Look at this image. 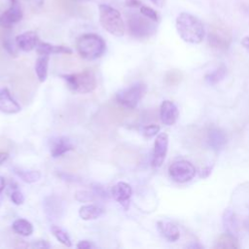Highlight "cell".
Returning <instances> with one entry per match:
<instances>
[{
    "instance_id": "obj_1",
    "label": "cell",
    "mask_w": 249,
    "mask_h": 249,
    "mask_svg": "<svg viewBox=\"0 0 249 249\" xmlns=\"http://www.w3.org/2000/svg\"><path fill=\"white\" fill-rule=\"evenodd\" d=\"M176 30L181 39L190 44H199L202 42L205 30L202 21L190 13H180L175 22Z\"/></svg>"
},
{
    "instance_id": "obj_2",
    "label": "cell",
    "mask_w": 249,
    "mask_h": 249,
    "mask_svg": "<svg viewBox=\"0 0 249 249\" xmlns=\"http://www.w3.org/2000/svg\"><path fill=\"white\" fill-rule=\"evenodd\" d=\"M76 49L82 58L94 60L104 54L106 43L103 38L96 33H85L77 39Z\"/></svg>"
},
{
    "instance_id": "obj_3",
    "label": "cell",
    "mask_w": 249,
    "mask_h": 249,
    "mask_svg": "<svg viewBox=\"0 0 249 249\" xmlns=\"http://www.w3.org/2000/svg\"><path fill=\"white\" fill-rule=\"evenodd\" d=\"M67 87L77 93H89L96 89V77L92 69L87 68L78 73L62 75Z\"/></svg>"
},
{
    "instance_id": "obj_4",
    "label": "cell",
    "mask_w": 249,
    "mask_h": 249,
    "mask_svg": "<svg viewBox=\"0 0 249 249\" xmlns=\"http://www.w3.org/2000/svg\"><path fill=\"white\" fill-rule=\"evenodd\" d=\"M98 10L99 22L101 26L114 36H123L125 31V26L121 13L117 9L107 4H100Z\"/></svg>"
},
{
    "instance_id": "obj_5",
    "label": "cell",
    "mask_w": 249,
    "mask_h": 249,
    "mask_svg": "<svg viewBox=\"0 0 249 249\" xmlns=\"http://www.w3.org/2000/svg\"><path fill=\"white\" fill-rule=\"evenodd\" d=\"M155 21L146 18L141 13L131 14L127 18V31L136 39H147L156 32Z\"/></svg>"
},
{
    "instance_id": "obj_6",
    "label": "cell",
    "mask_w": 249,
    "mask_h": 249,
    "mask_svg": "<svg viewBox=\"0 0 249 249\" xmlns=\"http://www.w3.org/2000/svg\"><path fill=\"white\" fill-rule=\"evenodd\" d=\"M147 91V87L143 83H136L127 88L119 90L116 95V101L127 109H134Z\"/></svg>"
},
{
    "instance_id": "obj_7",
    "label": "cell",
    "mask_w": 249,
    "mask_h": 249,
    "mask_svg": "<svg viewBox=\"0 0 249 249\" xmlns=\"http://www.w3.org/2000/svg\"><path fill=\"white\" fill-rule=\"evenodd\" d=\"M208 44L211 48L219 51H226L230 48L232 41L231 29L223 23H213L208 32Z\"/></svg>"
},
{
    "instance_id": "obj_8",
    "label": "cell",
    "mask_w": 249,
    "mask_h": 249,
    "mask_svg": "<svg viewBox=\"0 0 249 249\" xmlns=\"http://www.w3.org/2000/svg\"><path fill=\"white\" fill-rule=\"evenodd\" d=\"M196 167L188 160H177L172 162L168 167L170 178L177 183H186L196 176Z\"/></svg>"
},
{
    "instance_id": "obj_9",
    "label": "cell",
    "mask_w": 249,
    "mask_h": 249,
    "mask_svg": "<svg viewBox=\"0 0 249 249\" xmlns=\"http://www.w3.org/2000/svg\"><path fill=\"white\" fill-rule=\"evenodd\" d=\"M168 148V135L165 132L158 134L154 143L152 166L155 168L160 167L163 163Z\"/></svg>"
},
{
    "instance_id": "obj_10",
    "label": "cell",
    "mask_w": 249,
    "mask_h": 249,
    "mask_svg": "<svg viewBox=\"0 0 249 249\" xmlns=\"http://www.w3.org/2000/svg\"><path fill=\"white\" fill-rule=\"evenodd\" d=\"M10 7L0 16V25L4 28H12L14 24L20 21L23 17L21 7L17 0H10Z\"/></svg>"
},
{
    "instance_id": "obj_11",
    "label": "cell",
    "mask_w": 249,
    "mask_h": 249,
    "mask_svg": "<svg viewBox=\"0 0 249 249\" xmlns=\"http://www.w3.org/2000/svg\"><path fill=\"white\" fill-rule=\"evenodd\" d=\"M160 117L163 124H174L179 118V111L177 106L170 100H163L160 107Z\"/></svg>"
},
{
    "instance_id": "obj_12",
    "label": "cell",
    "mask_w": 249,
    "mask_h": 249,
    "mask_svg": "<svg viewBox=\"0 0 249 249\" xmlns=\"http://www.w3.org/2000/svg\"><path fill=\"white\" fill-rule=\"evenodd\" d=\"M21 110L20 105L12 96L10 90L4 88L0 90V112L8 115L17 114Z\"/></svg>"
},
{
    "instance_id": "obj_13",
    "label": "cell",
    "mask_w": 249,
    "mask_h": 249,
    "mask_svg": "<svg viewBox=\"0 0 249 249\" xmlns=\"http://www.w3.org/2000/svg\"><path fill=\"white\" fill-rule=\"evenodd\" d=\"M111 195L116 201H118L120 204L126 208L129 203L128 201L132 196V189L129 184L121 181L113 186L111 190Z\"/></svg>"
},
{
    "instance_id": "obj_14",
    "label": "cell",
    "mask_w": 249,
    "mask_h": 249,
    "mask_svg": "<svg viewBox=\"0 0 249 249\" xmlns=\"http://www.w3.org/2000/svg\"><path fill=\"white\" fill-rule=\"evenodd\" d=\"M74 150L71 140L65 136H59L51 140L50 153L53 158H58L65 153Z\"/></svg>"
},
{
    "instance_id": "obj_15",
    "label": "cell",
    "mask_w": 249,
    "mask_h": 249,
    "mask_svg": "<svg viewBox=\"0 0 249 249\" xmlns=\"http://www.w3.org/2000/svg\"><path fill=\"white\" fill-rule=\"evenodd\" d=\"M39 42V37L35 31H25L16 37L17 47L23 52H31Z\"/></svg>"
},
{
    "instance_id": "obj_16",
    "label": "cell",
    "mask_w": 249,
    "mask_h": 249,
    "mask_svg": "<svg viewBox=\"0 0 249 249\" xmlns=\"http://www.w3.org/2000/svg\"><path fill=\"white\" fill-rule=\"evenodd\" d=\"M227 143V136L224 130L219 127H211L207 131V144L214 151L222 150Z\"/></svg>"
},
{
    "instance_id": "obj_17",
    "label": "cell",
    "mask_w": 249,
    "mask_h": 249,
    "mask_svg": "<svg viewBox=\"0 0 249 249\" xmlns=\"http://www.w3.org/2000/svg\"><path fill=\"white\" fill-rule=\"evenodd\" d=\"M44 208L48 217L52 219H59L64 210L62 201L55 196H50L45 198Z\"/></svg>"
},
{
    "instance_id": "obj_18",
    "label": "cell",
    "mask_w": 249,
    "mask_h": 249,
    "mask_svg": "<svg viewBox=\"0 0 249 249\" xmlns=\"http://www.w3.org/2000/svg\"><path fill=\"white\" fill-rule=\"evenodd\" d=\"M157 228L160 235L170 242H174L180 237L178 227L169 221H159L157 223Z\"/></svg>"
},
{
    "instance_id": "obj_19",
    "label": "cell",
    "mask_w": 249,
    "mask_h": 249,
    "mask_svg": "<svg viewBox=\"0 0 249 249\" xmlns=\"http://www.w3.org/2000/svg\"><path fill=\"white\" fill-rule=\"evenodd\" d=\"M36 52L38 54H58V53H65V54H71L73 51L66 46H58V45H53L47 42H39L36 47Z\"/></svg>"
},
{
    "instance_id": "obj_20",
    "label": "cell",
    "mask_w": 249,
    "mask_h": 249,
    "mask_svg": "<svg viewBox=\"0 0 249 249\" xmlns=\"http://www.w3.org/2000/svg\"><path fill=\"white\" fill-rule=\"evenodd\" d=\"M104 210L102 207H100L97 204L89 203L82 205L79 209V216L82 220L89 221V220H95L99 218L103 214Z\"/></svg>"
},
{
    "instance_id": "obj_21",
    "label": "cell",
    "mask_w": 249,
    "mask_h": 249,
    "mask_svg": "<svg viewBox=\"0 0 249 249\" xmlns=\"http://www.w3.org/2000/svg\"><path fill=\"white\" fill-rule=\"evenodd\" d=\"M49 60L50 55L47 54H39L35 61L34 70L36 76L40 83H44L48 77V68H49Z\"/></svg>"
},
{
    "instance_id": "obj_22",
    "label": "cell",
    "mask_w": 249,
    "mask_h": 249,
    "mask_svg": "<svg viewBox=\"0 0 249 249\" xmlns=\"http://www.w3.org/2000/svg\"><path fill=\"white\" fill-rule=\"evenodd\" d=\"M223 224H224V228L228 233H231V234L236 236L237 231H238V224H237L235 214L231 210L227 209L224 212Z\"/></svg>"
},
{
    "instance_id": "obj_23",
    "label": "cell",
    "mask_w": 249,
    "mask_h": 249,
    "mask_svg": "<svg viewBox=\"0 0 249 249\" xmlns=\"http://www.w3.org/2000/svg\"><path fill=\"white\" fill-rule=\"evenodd\" d=\"M215 248H223V249H235L239 248L238 241L236 239V236L231 234V233H223L221 234L214 245Z\"/></svg>"
},
{
    "instance_id": "obj_24",
    "label": "cell",
    "mask_w": 249,
    "mask_h": 249,
    "mask_svg": "<svg viewBox=\"0 0 249 249\" xmlns=\"http://www.w3.org/2000/svg\"><path fill=\"white\" fill-rule=\"evenodd\" d=\"M12 229L16 233L22 236H29L33 233V231H34L32 224L26 219H22V218L15 220L14 223L12 224Z\"/></svg>"
},
{
    "instance_id": "obj_25",
    "label": "cell",
    "mask_w": 249,
    "mask_h": 249,
    "mask_svg": "<svg viewBox=\"0 0 249 249\" xmlns=\"http://www.w3.org/2000/svg\"><path fill=\"white\" fill-rule=\"evenodd\" d=\"M14 173L19 177L25 183H35L41 178V173L38 170H31V169H24L20 167H14Z\"/></svg>"
},
{
    "instance_id": "obj_26",
    "label": "cell",
    "mask_w": 249,
    "mask_h": 249,
    "mask_svg": "<svg viewBox=\"0 0 249 249\" xmlns=\"http://www.w3.org/2000/svg\"><path fill=\"white\" fill-rule=\"evenodd\" d=\"M226 67L224 65H221L219 66L217 69H215L213 72H210L208 74L205 75L204 79L206 81L207 84L209 85H216L218 84L219 82H221L225 76H226Z\"/></svg>"
},
{
    "instance_id": "obj_27",
    "label": "cell",
    "mask_w": 249,
    "mask_h": 249,
    "mask_svg": "<svg viewBox=\"0 0 249 249\" xmlns=\"http://www.w3.org/2000/svg\"><path fill=\"white\" fill-rule=\"evenodd\" d=\"M51 231L53 234V236L64 246L66 247H71L72 246V241L69 236V234L60 227L58 226H52L51 227Z\"/></svg>"
},
{
    "instance_id": "obj_28",
    "label": "cell",
    "mask_w": 249,
    "mask_h": 249,
    "mask_svg": "<svg viewBox=\"0 0 249 249\" xmlns=\"http://www.w3.org/2000/svg\"><path fill=\"white\" fill-rule=\"evenodd\" d=\"M182 73L179 70L173 69V70H169L164 77V81L167 85L169 86H175L177 84H179L182 80Z\"/></svg>"
},
{
    "instance_id": "obj_29",
    "label": "cell",
    "mask_w": 249,
    "mask_h": 249,
    "mask_svg": "<svg viewBox=\"0 0 249 249\" xmlns=\"http://www.w3.org/2000/svg\"><path fill=\"white\" fill-rule=\"evenodd\" d=\"M95 196H96L95 193L81 190V191H77L75 193V199L80 202H91V201L95 200V198H96Z\"/></svg>"
},
{
    "instance_id": "obj_30",
    "label": "cell",
    "mask_w": 249,
    "mask_h": 249,
    "mask_svg": "<svg viewBox=\"0 0 249 249\" xmlns=\"http://www.w3.org/2000/svg\"><path fill=\"white\" fill-rule=\"evenodd\" d=\"M140 13L143 15V16H145L146 18H150V19H152V20H154L155 22H157V21H159V14L154 10V9H152L151 7H148V6H141L140 7Z\"/></svg>"
},
{
    "instance_id": "obj_31",
    "label": "cell",
    "mask_w": 249,
    "mask_h": 249,
    "mask_svg": "<svg viewBox=\"0 0 249 249\" xmlns=\"http://www.w3.org/2000/svg\"><path fill=\"white\" fill-rule=\"evenodd\" d=\"M160 127L158 124H148L146 126H144L143 128V135L147 138H151L155 135H157L160 131Z\"/></svg>"
},
{
    "instance_id": "obj_32",
    "label": "cell",
    "mask_w": 249,
    "mask_h": 249,
    "mask_svg": "<svg viewBox=\"0 0 249 249\" xmlns=\"http://www.w3.org/2000/svg\"><path fill=\"white\" fill-rule=\"evenodd\" d=\"M10 198H11L12 202L16 205H20L24 202V196L18 189H15L14 191H12V193L10 195Z\"/></svg>"
},
{
    "instance_id": "obj_33",
    "label": "cell",
    "mask_w": 249,
    "mask_h": 249,
    "mask_svg": "<svg viewBox=\"0 0 249 249\" xmlns=\"http://www.w3.org/2000/svg\"><path fill=\"white\" fill-rule=\"evenodd\" d=\"M3 48L6 50V52L13 56H17V49L14 45V43L11 41L10 38H4L3 40Z\"/></svg>"
},
{
    "instance_id": "obj_34",
    "label": "cell",
    "mask_w": 249,
    "mask_h": 249,
    "mask_svg": "<svg viewBox=\"0 0 249 249\" xmlns=\"http://www.w3.org/2000/svg\"><path fill=\"white\" fill-rule=\"evenodd\" d=\"M32 10H39L44 5V0H22Z\"/></svg>"
},
{
    "instance_id": "obj_35",
    "label": "cell",
    "mask_w": 249,
    "mask_h": 249,
    "mask_svg": "<svg viewBox=\"0 0 249 249\" xmlns=\"http://www.w3.org/2000/svg\"><path fill=\"white\" fill-rule=\"evenodd\" d=\"M76 247L78 249H90V248H94L95 245L89 240H81L78 242V244L76 245Z\"/></svg>"
},
{
    "instance_id": "obj_36",
    "label": "cell",
    "mask_w": 249,
    "mask_h": 249,
    "mask_svg": "<svg viewBox=\"0 0 249 249\" xmlns=\"http://www.w3.org/2000/svg\"><path fill=\"white\" fill-rule=\"evenodd\" d=\"M31 246L35 247V248H49L50 244L46 240H38V241L33 242L31 244Z\"/></svg>"
},
{
    "instance_id": "obj_37",
    "label": "cell",
    "mask_w": 249,
    "mask_h": 249,
    "mask_svg": "<svg viewBox=\"0 0 249 249\" xmlns=\"http://www.w3.org/2000/svg\"><path fill=\"white\" fill-rule=\"evenodd\" d=\"M125 5L130 8H137L141 7L142 3L140 0H125Z\"/></svg>"
},
{
    "instance_id": "obj_38",
    "label": "cell",
    "mask_w": 249,
    "mask_h": 249,
    "mask_svg": "<svg viewBox=\"0 0 249 249\" xmlns=\"http://www.w3.org/2000/svg\"><path fill=\"white\" fill-rule=\"evenodd\" d=\"M9 158V154L7 152H0V165L4 163Z\"/></svg>"
},
{
    "instance_id": "obj_39",
    "label": "cell",
    "mask_w": 249,
    "mask_h": 249,
    "mask_svg": "<svg viewBox=\"0 0 249 249\" xmlns=\"http://www.w3.org/2000/svg\"><path fill=\"white\" fill-rule=\"evenodd\" d=\"M241 45L247 50L249 51V35L245 36L242 40H241Z\"/></svg>"
},
{
    "instance_id": "obj_40",
    "label": "cell",
    "mask_w": 249,
    "mask_h": 249,
    "mask_svg": "<svg viewBox=\"0 0 249 249\" xmlns=\"http://www.w3.org/2000/svg\"><path fill=\"white\" fill-rule=\"evenodd\" d=\"M211 168H212V167L207 166V167H205V168L201 169V171H200V176H201V177H203V176H204V173H206V177H207V176L211 173Z\"/></svg>"
},
{
    "instance_id": "obj_41",
    "label": "cell",
    "mask_w": 249,
    "mask_h": 249,
    "mask_svg": "<svg viewBox=\"0 0 249 249\" xmlns=\"http://www.w3.org/2000/svg\"><path fill=\"white\" fill-rule=\"evenodd\" d=\"M150 1L158 7H163L165 4V0H150Z\"/></svg>"
},
{
    "instance_id": "obj_42",
    "label": "cell",
    "mask_w": 249,
    "mask_h": 249,
    "mask_svg": "<svg viewBox=\"0 0 249 249\" xmlns=\"http://www.w3.org/2000/svg\"><path fill=\"white\" fill-rule=\"evenodd\" d=\"M5 187H6V180L3 176H0V193L4 191Z\"/></svg>"
},
{
    "instance_id": "obj_43",
    "label": "cell",
    "mask_w": 249,
    "mask_h": 249,
    "mask_svg": "<svg viewBox=\"0 0 249 249\" xmlns=\"http://www.w3.org/2000/svg\"><path fill=\"white\" fill-rule=\"evenodd\" d=\"M243 225H244V228H245V230L249 232V217L244 221V223H243Z\"/></svg>"
},
{
    "instance_id": "obj_44",
    "label": "cell",
    "mask_w": 249,
    "mask_h": 249,
    "mask_svg": "<svg viewBox=\"0 0 249 249\" xmlns=\"http://www.w3.org/2000/svg\"><path fill=\"white\" fill-rule=\"evenodd\" d=\"M2 199H3V196H2V193H0V207L2 205Z\"/></svg>"
},
{
    "instance_id": "obj_45",
    "label": "cell",
    "mask_w": 249,
    "mask_h": 249,
    "mask_svg": "<svg viewBox=\"0 0 249 249\" xmlns=\"http://www.w3.org/2000/svg\"><path fill=\"white\" fill-rule=\"evenodd\" d=\"M75 1H89V0H75Z\"/></svg>"
}]
</instances>
